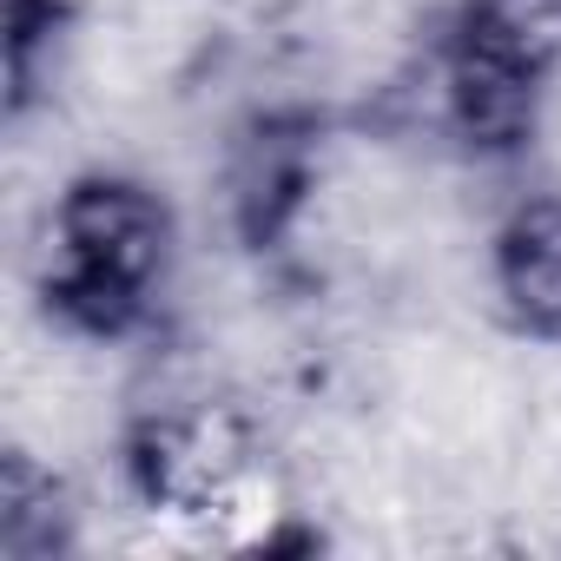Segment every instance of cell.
Here are the masks:
<instances>
[{
	"label": "cell",
	"mask_w": 561,
	"mask_h": 561,
	"mask_svg": "<svg viewBox=\"0 0 561 561\" xmlns=\"http://www.w3.org/2000/svg\"><path fill=\"white\" fill-rule=\"evenodd\" d=\"M462 41L541 80L561 60V0H469Z\"/></svg>",
	"instance_id": "cell-3"
},
{
	"label": "cell",
	"mask_w": 561,
	"mask_h": 561,
	"mask_svg": "<svg viewBox=\"0 0 561 561\" xmlns=\"http://www.w3.org/2000/svg\"><path fill=\"white\" fill-rule=\"evenodd\" d=\"M165 251V211L139 185H80L60 205V291L113 318L146 291Z\"/></svg>",
	"instance_id": "cell-1"
},
{
	"label": "cell",
	"mask_w": 561,
	"mask_h": 561,
	"mask_svg": "<svg viewBox=\"0 0 561 561\" xmlns=\"http://www.w3.org/2000/svg\"><path fill=\"white\" fill-rule=\"evenodd\" d=\"M495 271H502V298L515 305L522 324L561 331V198H535L508 218Z\"/></svg>",
	"instance_id": "cell-2"
}]
</instances>
